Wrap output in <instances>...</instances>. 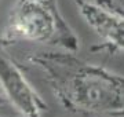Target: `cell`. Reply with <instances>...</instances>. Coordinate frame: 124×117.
<instances>
[{"mask_svg": "<svg viewBox=\"0 0 124 117\" xmlns=\"http://www.w3.org/2000/svg\"><path fill=\"white\" fill-rule=\"evenodd\" d=\"M98 4H101L102 7H105V8H109L112 11H116V13H119V10L116 7L115 3H112L110 0H98Z\"/></svg>", "mask_w": 124, "mask_h": 117, "instance_id": "5", "label": "cell"}, {"mask_svg": "<svg viewBox=\"0 0 124 117\" xmlns=\"http://www.w3.org/2000/svg\"><path fill=\"white\" fill-rule=\"evenodd\" d=\"M1 40L6 44L17 41L50 44L70 52L80 47L79 37L62 17L57 0H17Z\"/></svg>", "mask_w": 124, "mask_h": 117, "instance_id": "2", "label": "cell"}, {"mask_svg": "<svg viewBox=\"0 0 124 117\" xmlns=\"http://www.w3.org/2000/svg\"><path fill=\"white\" fill-rule=\"evenodd\" d=\"M43 72L54 96L69 112L124 117V76L77 58L43 51L29 57Z\"/></svg>", "mask_w": 124, "mask_h": 117, "instance_id": "1", "label": "cell"}, {"mask_svg": "<svg viewBox=\"0 0 124 117\" xmlns=\"http://www.w3.org/2000/svg\"><path fill=\"white\" fill-rule=\"evenodd\" d=\"M6 45L0 39V87L6 98L11 101L23 117H41L48 106L6 52Z\"/></svg>", "mask_w": 124, "mask_h": 117, "instance_id": "3", "label": "cell"}, {"mask_svg": "<svg viewBox=\"0 0 124 117\" xmlns=\"http://www.w3.org/2000/svg\"><path fill=\"white\" fill-rule=\"evenodd\" d=\"M6 102H7V98H6L4 92H3L1 87H0V108H3V106L6 105Z\"/></svg>", "mask_w": 124, "mask_h": 117, "instance_id": "6", "label": "cell"}, {"mask_svg": "<svg viewBox=\"0 0 124 117\" xmlns=\"http://www.w3.org/2000/svg\"><path fill=\"white\" fill-rule=\"evenodd\" d=\"M85 22L102 39L103 44L94 50H108L110 54L124 51V14L112 11L87 0H75Z\"/></svg>", "mask_w": 124, "mask_h": 117, "instance_id": "4", "label": "cell"}]
</instances>
